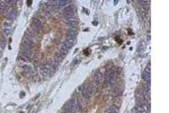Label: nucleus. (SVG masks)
<instances>
[{"instance_id": "nucleus-1", "label": "nucleus", "mask_w": 169, "mask_h": 113, "mask_svg": "<svg viewBox=\"0 0 169 113\" xmlns=\"http://www.w3.org/2000/svg\"><path fill=\"white\" fill-rule=\"evenodd\" d=\"M63 111L66 113H76V99L68 101L63 106Z\"/></svg>"}, {"instance_id": "nucleus-2", "label": "nucleus", "mask_w": 169, "mask_h": 113, "mask_svg": "<svg viewBox=\"0 0 169 113\" xmlns=\"http://www.w3.org/2000/svg\"><path fill=\"white\" fill-rule=\"evenodd\" d=\"M62 14H63V17H71V16H74L76 15V7L74 5H69L64 7L62 9Z\"/></svg>"}, {"instance_id": "nucleus-3", "label": "nucleus", "mask_w": 169, "mask_h": 113, "mask_svg": "<svg viewBox=\"0 0 169 113\" xmlns=\"http://www.w3.org/2000/svg\"><path fill=\"white\" fill-rule=\"evenodd\" d=\"M64 19L67 22V25L69 26V28H76L78 25V20L76 16H71V17H64Z\"/></svg>"}, {"instance_id": "nucleus-4", "label": "nucleus", "mask_w": 169, "mask_h": 113, "mask_svg": "<svg viewBox=\"0 0 169 113\" xmlns=\"http://www.w3.org/2000/svg\"><path fill=\"white\" fill-rule=\"evenodd\" d=\"M34 47V41L33 40H29L27 37H24L23 39V42H21V49H28V50H32Z\"/></svg>"}, {"instance_id": "nucleus-5", "label": "nucleus", "mask_w": 169, "mask_h": 113, "mask_svg": "<svg viewBox=\"0 0 169 113\" xmlns=\"http://www.w3.org/2000/svg\"><path fill=\"white\" fill-rule=\"evenodd\" d=\"M42 27H43V23H41L37 18L35 17V18H33V22H32V28L35 31V33L36 32H40L41 29H42Z\"/></svg>"}, {"instance_id": "nucleus-6", "label": "nucleus", "mask_w": 169, "mask_h": 113, "mask_svg": "<svg viewBox=\"0 0 169 113\" xmlns=\"http://www.w3.org/2000/svg\"><path fill=\"white\" fill-rule=\"evenodd\" d=\"M94 80L96 84H103L104 83V75L100 73L99 70H97L94 73Z\"/></svg>"}, {"instance_id": "nucleus-7", "label": "nucleus", "mask_w": 169, "mask_h": 113, "mask_svg": "<svg viewBox=\"0 0 169 113\" xmlns=\"http://www.w3.org/2000/svg\"><path fill=\"white\" fill-rule=\"evenodd\" d=\"M77 34H78L77 28H68L67 32H66L67 37H70V39H76Z\"/></svg>"}, {"instance_id": "nucleus-8", "label": "nucleus", "mask_w": 169, "mask_h": 113, "mask_svg": "<svg viewBox=\"0 0 169 113\" xmlns=\"http://www.w3.org/2000/svg\"><path fill=\"white\" fill-rule=\"evenodd\" d=\"M76 44V39H70V37H67L66 41H63V45H66L67 48L71 49L73 45Z\"/></svg>"}, {"instance_id": "nucleus-9", "label": "nucleus", "mask_w": 169, "mask_h": 113, "mask_svg": "<svg viewBox=\"0 0 169 113\" xmlns=\"http://www.w3.org/2000/svg\"><path fill=\"white\" fill-rule=\"evenodd\" d=\"M91 96H92V93L89 90V87H88V89L86 90V92L81 93V97H82V100H84L85 102H88V101L90 100V97H91Z\"/></svg>"}, {"instance_id": "nucleus-10", "label": "nucleus", "mask_w": 169, "mask_h": 113, "mask_svg": "<svg viewBox=\"0 0 169 113\" xmlns=\"http://www.w3.org/2000/svg\"><path fill=\"white\" fill-rule=\"evenodd\" d=\"M16 15H17L16 10H15V9H11V10H8V11H7V13L5 14V16L7 17V19L11 20V19H14V18H16Z\"/></svg>"}, {"instance_id": "nucleus-11", "label": "nucleus", "mask_w": 169, "mask_h": 113, "mask_svg": "<svg viewBox=\"0 0 169 113\" xmlns=\"http://www.w3.org/2000/svg\"><path fill=\"white\" fill-rule=\"evenodd\" d=\"M137 100H138V102L145 101V92H144V90H142V89L138 90V92H137Z\"/></svg>"}, {"instance_id": "nucleus-12", "label": "nucleus", "mask_w": 169, "mask_h": 113, "mask_svg": "<svg viewBox=\"0 0 169 113\" xmlns=\"http://www.w3.org/2000/svg\"><path fill=\"white\" fill-rule=\"evenodd\" d=\"M121 95H122V88L115 87L114 89H113V92H112V96L113 97H119Z\"/></svg>"}, {"instance_id": "nucleus-13", "label": "nucleus", "mask_w": 169, "mask_h": 113, "mask_svg": "<svg viewBox=\"0 0 169 113\" xmlns=\"http://www.w3.org/2000/svg\"><path fill=\"white\" fill-rule=\"evenodd\" d=\"M69 50H70L69 48H67L66 45H63V44H62L61 47H60V52H59V53L61 54V55H66V54H68V52H69Z\"/></svg>"}, {"instance_id": "nucleus-14", "label": "nucleus", "mask_w": 169, "mask_h": 113, "mask_svg": "<svg viewBox=\"0 0 169 113\" xmlns=\"http://www.w3.org/2000/svg\"><path fill=\"white\" fill-rule=\"evenodd\" d=\"M142 78H143L144 83L151 81V74H148V73H145V71H143V74H142Z\"/></svg>"}, {"instance_id": "nucleus-15", "label": "nucleus", "mask_w": 169, "mask_h": 113, "mask_svg": "<svg viewBox=\"0 0 169 113\" xmlns=\"http://www.w3.org/2000/svg\"><path fill=\"white\" fill-rule=\"evenodd\" d=\"M62 59H63V55H61L60 53H55L54 56H53V60L56 62V63H60L62 61Z\"/></svg>"}, {"instance_id": "nucleus-16", "label": "nucleus", "mask_w": 169, "mask_h": 113, "mask_svg": "<svg viewBox=\"0 0 169 113\" xmlns=\"http://www.w3.org/2000/svg\"><path fill=\"white\" fill-rule=\"evenodd\" d=\"M106 113H118V109L116 107L115 105H111V106L107 109V112Z\"/></svg>"}, {"instance_id": "nucleus-17", "label": "nucleus", "mask_w": 169, "mask_h": 113, "mask_svg": "<svg viewBox=\"0 0 169 113\" xmlns=\"http://www.w3.org/2000/svg\"><path fill=\"white\" fill-rule=\"evenodd\" d=\"M23 70H24V73H27V74H33L34 73V70H33V68L31 66H24L23 67Z\"/></svg>"}, {"instance_id": "nucleus-18", "label": "nucleus", "mask_w": 169, "mask_h": 113, "mask_svg": "<svg viewBox=\"0 0 169 113\" xmlns=\"http://www.w3.org/2000/svg\"><path fill=\"white\" fill-rule=\"evenodd\" d=\"M2 26H3V29H10L11 22L10 20H5V22H3V24H2Z\"/></svg>"}, {"instance_id": "nucleus-19", "label": "nucleus", "mask_w": 169, "mask_h": 113, "mask_svg": "<svg viewBox=\"0 0 169 113\" xmlns=\"http://www.w3.org/2000/svg\"><path fill=\"white\" fill-rule=\"evenodd\" d=\"M19 59L20 60H23V61H31V58L29 56H26V55H24L23 53H19Z\"/></svg>"}, {"instance_id": "nucleus-20", "label": "nucleus", "mask_w": 169, "mask_h": 113, "mask_svg": "<svg viewBox=\"0 0 169 113\" xmlns=\"http://www.w3.org/2000/svg\"><path fill=\"white\" fill-rule=\"evenodd\" d=\"M144 90H146V93L150 92V88H151V85H150V81L149 83H144Z\"/></svg>"}, {"instance_id": "nucleus-21", "label": "nucleus", "mask_w": 169, "mask_h": 113, "mask_svg": "<svg viewBox=\"0 0 169 113\" xmlns=\"http://www.w3.org/2000/svg\"><path fill=\"white\" fill-rule=\"evenodd\" d=\"M144 71H145V73H148V74H150V73H151V67H150V63H148V66L145 67Z\"/></svg>"}, {"instance_id": "nucleus-22", "label": "nucleus", "mask_w": 169, "mask_h": 113, "mask_svg": "<svg viewBox=\"0 0 169 113\" xmlns=\"http://www.w3.org/2000/svg\"><path fill=\"white\" fill-rule=\"evenodd\" d=\"M10 34V29H3V35L7 36V35H9Z\"/></svg>"}, {"instance_id": "nucleus-23", "label": "nucleus", "mask_w": 169, "mask_h": 113, "mask_svg": "<svg viewBox=\"0 0 169 113\" xmlns=\"http://www.w3.org/2000/svg\"><path fill=\"white\" fill-rule=\"evenodd\" d=\"M5 44H6L5 40H3V39H1V40H0V48H3V47H5Z\"/></svg>"}]
</instances>
